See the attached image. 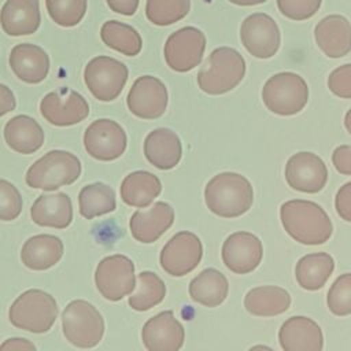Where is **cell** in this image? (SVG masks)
<instances>
[{
    "instance_id": "1",
    "label": "cell",
    "mask_w": 351,
    "mask_h": 351,
    "mask_svg": "<svg viewBox=\"0 0 351 351\" xmlns=\"http://www.w3.org/2000/svg\"><path fill=\"white\" fill-rule=\"evenodd\" d=\"M280 218L285 232L304 245L324 244L333 233V225L326 211L311 200L293 199L282 203Z\"/></svg>"
},
{
    "instance_id": "2",
    "label": "cell",
    "mask_w": 351,
    "mask_h": 351,
    "mask_svg": "<svg viewBox=\"0 0 351 351\" xmlns=\"http://www.w3.org/2000/svg\"><path fill=\"white\" fill-rule=\"evenodd\" d=\"M207 208L222 218H236L245 214L254 203L251 182L241 174L223 171L214 176L204 188Z\"/></svg>"
},
{
    "instance_id": "3",
    "label": "cell",
    "mask_w": 351,
    "mask_h": 351,
    "mask_svg": "<svg viewBox=\"0 0 351 351\" xmlns=\"http://www.w3.org/2000/svg\"><path fill=\"white\" fill-rule=\"evenodd\" d=\"M245 74V60L230 47L215 48L197 73V85L207 95H223L234 89Z\"/></svg>"
},
{
    "instance_id": "4",
    "label": "cell",
    "mask_w": 351,
    "mask_h": 351,
    "mask_svg": "<svg viewBox=\"0 0 351 351\" xmlns=\"http://www.w3.org/2000/svg\"><path fill=\"white\" fill-rule=\"evenodd\" d=\"M80 176V159L69 151L53 149L43 155L27 169L25 181L33 189L49 192L75 182Z\"/></svg>"
},
{
    "instance_id": "5",
    "label": "cell",
    "mask_w": 351,
    "mask_h": 351,
    "mask_svg": "<svg viewBox=\"0 0 351 351\" xmlns=\"http://www.w3.org/2000/svg\"><path fill=\"white\" fill-rule=\"evenodd\" d=\"M58 313V303L52 295L41 289H27L14 300L8 318L18 329L45 333L53 326Z\"/></svg>"
},
{
    "instance_id": "6",
    "label": "cell",
    "mask_w": 351,
    "mask_h": 351,
    "mask_svg": "<svg viewBox=\"0 0 351 351\" xmlns=\"http://www.w3.org/2000/svg\"><path fill=\"white\" fill-rule=\"evenodd\" d=\"M262 100L269 111L281 117L300 112L308 101L307 82L296 73L271 75L262 88Z\"/></svg>"
},
{
    "instance_id": "7",
    "label": "cell",
    "mask_w": 351,
    "mask_h": 351,
    "mask_svg": "<svg viewBox=\"0 0 351 351\" xmlns=\"http://www.w3.org/2000/svg\"><path fill=\"white\" fill-rule=\"evenodd\" d=\"M64 337L78 348L96 347L104 335V319L100 311L86 300L70 302L62 313Z\"/></svg>"
},
{
    "instance_id": "8",
    "label": "cell",
    "mask_w": 351,
    "mask_h": 351,
    "mask_svg": "<svg viewBox=\"0 0 351 351\" xmlns=\"http://www.w3.org/2000/svg\"><path fill=\"white\" fill-rule=\"evenodd\" d=\"M129 77L128 67L111 58L96 56L88 62L84 70V81L95 99L112 101L123 90Z\"/></svg>"
},
{
    "instance_id": "9",
    "label": "cell",
    "mask_w": 351,
    "mask_h": 351,
    "mask_svg": "<svg viewBox=\"0 0 351 351\" xmlns=\"http://www.w3.org/2000/svg\"><path fill=\"white\" fill-rule=\"evenodd\" d=\"M95 284L107 300L118 302L123 299L136 287L134 263L121 254L103 258L95 271Z\"/></svg>"
},
{
    "instance_id": "10",
    "label": "cell",
    "mask_w": 351,
    "mask_h": 351,
    "mask_svg": "<svg viewBox=\"0 0 351 351\" xmlns=\"http://www.w3.org/2000/svg\"><path fill=\"white\" fill-rule=\"evenodd\" d=\"M206 49L204 33L193 26H185L171 33L163 48L167 66L177 73H186L200 64Z\"/></svg>"
},
{
    "instance_id": "11",
    "label": "cell",
    "mask_w": 351,
    "mask_h": 351,
    "mask_svg": "<svg viewBox=\"0 0 351 351\" xmlns=\"http://www.w3.org/2000/svg\"><path fill=\"white\" fill-rule=\"evenodd\" d=\"M240 40L248 53L258 59H269L277 53L281 34L270 15L254 12L241 22Z\"/></svg>"
},
{
    "instance_id": "12",
    "label": "cell",
    "mask_w": 351,
    "mask_h": 351,
    "mask_svg": "<svg viewBox=\"0 0 351 351\" xmlns=\"http://www.w3.org/2000/svg\"><path fill=\"white\" fill-rule=\"evenodd\" d=\"M203 256V245L200 239L192 232L176 233L160 251L162 269L173 276L182 277L197 267Z\"/></svg>"
},
{
    "instance_id": "13",
    "label": "cell",
    "mask_w": 351,
    "mask_h": 351,
    "mask_svg": "<svg viewBox=\"0 0 351 351\" xmlns=\"http://www.w3.org/2000/svg\"><path fill=\"white\" fill-rule=\"evenodd\" d=\"M126 145V132L112 119H96L85 129L84 147L97 160L110 162L118 159L125 152Z\"/></svg>"
},
{
    "instance_id": "14",
    "label": "cell",
    "mask_w": 351,
    "mask_h": 351,
    "mask_svg": "<svg viewBox=\"0 0 351 351\" xmlns=\"http://www.w3.org/2000/svg\"><path fill=\"white\" fill-rule=\"evenodd\" d=\"M40 112L53 126H71L89 115V104L78 92L60 88L41 99Z\"/></svg>"
},
{
    "instance_id": "15",
    "label": "cell",
    "mask_w": 351,
    "mask_h": 351,
    "mask_svg": "<svg viewBox=\"0 0 351 351\" xmlns=\"http://www.w3.org/2000/svg\"><path fill=\"white\" fill-rule=\"evenodd\" d=\"M169 101L166 85L154 75L138 77L126 97L129 111L141 119H156L163 115Z\"/></svg>"
},
{
    "instance_id": "16",
    "label": "cell",
    "mask_w": 351,
    "mask_h": 351,
    "mask_svg": "<svg viewBox=\"0 0 351 351\" xmlns=\"http://www.w3.org/2000/svg\"><path fill=\"white\" fill-rule=\"evenodd\" d=\"M285 180L295 191L317 193L326 185L328 169L318 155L307 151L296 152L285 165Z\"/></svg>"
},
{
    "instance_id": "17",
    "label": "cell",
    "mask_w": 351,
    "mask_h": 351,
    "mask_svg": "<svg viewBox=\"0 0 351 351\" xmlns=\"http://www.w3.org/2000/svg\"><path fill=\"white\" fill-rule=\"evenodd\" d=\"M221 255L230 271L247 274L259 266L263 256V245L251 232H234L223 241Z\"/></svg>"
},
{
    "instance_id": "18",
    "label": "cell",
    "mask_w": 351,
    "mask_h": 351,
    "mask_svg": "<svg viewBox=\"0 0 351 351\" xmlns=\"http://www.w3.org/2000/svg\"><path fill=\"white\" fill-rule=\"evenodd\" d=\"M141 339L148 351H177L184 346L185 330L174 313L166 310L144 324Z\"/></svg>"
},
{
    "instance_id": "19",
    "label": "cell",
    "mask_w": 351,
    "mask_h": 351,
    "mask_svg": "<svg viewBox=\"0 0 351 351\" xmlns=\"http://www.w3.org/2000/svg\"><path fill=\"white\" fill-rule=\"evenodd\" d=\"M174 223V210L166 202H156L147 210L133 213L129 221L134 240L149 244L162 237Z\"/></svg>"
},
{
    "instance_id": "20",
    "label": "cell",
    "mask_w": 351,
    "mask_h": 351,
    "mask_svg": "<svg viewBox=\"0 0 351 351\" xmlns=\"http://www.w3.org/2000/svg\"><path fill=\"white\" fill-rule=\"evenodd\" d=\"M278 341L285 351H321L324 348L319 325L303 315L291 317L281 325Z\"/></svg>"
},
{
    "instance_id": "21",
    "label": "cell",
    "mask_w": 351,
    "mask_h": 351,
    "mask_svg": "<svg viewBox=\"0 0 351 351\" xmlns=\"http://www.w3.org/2000/svg\"><path fill=\"white\" fill-rule=\"evenodd\" d=\"M314 37L328 58L339 59L351 51V23L343 15L332 14L322 18L314 29Z\"/></svg>"
},
{
    "instance_id": "22",
    "label": "cell",
    "mask_w": 351,
    "mask_h": 351,
    "mask_svg": "<svg viewBox=\"0 0 351 351\" xmlns=\"http://www.w3.org/2000/svg\"><path fill=\"white\" fill-rule=\"evenodd\" d=\"M10 67L14 74L26 84H40L49 73V56L34 44H16L10 52Z\"/></svg>"
},
{
    "instance_id": "23",
    "label": "cell",
    "mask_w": 351,
    "mask_h": 351,
    "mask_svg": "<svg viewBox=\"0 0 351 351\" xmlns=\"http://www.w3.org/2000/svg\"><path fill=\"white\" fill-rule=\"evenodd\" d=\"M41 23L38 0H7L0 10V25L8 36H29Z\"/></svg>"
},
{
    "instance_id": "24",
    "label": "cell",
    "mask_w": 351,
    "mask_h": 351,
    "mask_svg": "<svg viewBox=\"0 0 351 351\" xmlns=\"http://www.w3.org/2000/svg\"><path fill=\"white\" fill-rule=\"evenodd\" d=\"M144 155L147 160L156 169L170 170L181 160V140L171 129H154L144 140Z\"/></svg>"
},
{
    "instance_id": "25",
    "label": "cell",
    "mask_w": 351,
    "mask_h": 351,
    "mask_svg": "<svg viewBox=\"0 0 351 351\" xmlns=\"http://www.w3.org/2000/svg\"><path fill=\"white\" fill-rule=\"evenodd\" d=\"M30 217L38 226L64 229L73 221L71 199L64 192L43 193L32 204Z\"/></svg>"
},
{
    "instance_id": "26",
    "label": "cell",
    "mask_w": 351,
    "mask_h": 351,
    "mask_svg": "<svg viewBox=\"0 0 351 351\" xmlns=\"http://www.w3.org/2000/svg\"><path fill=\"white\" fill-rule=\"evenodd\" d=\"M63 241L53 234H36L27 239L21 250L22 263L30 270H47L63 256Z\"/></svg>"
},
{
    "instance_id": "27",
    "label": "cell",
    "mask_w": 351,
    "mask_h": 351,
    "mask_svg": "<svg viewBox=\"0 0 351 351\" xmlns=\"http://www.w3.org/2000/svg\"><path fill=\"white\" fill-rule=\"evenodd\" d=\"M4 140L12 151L30 155L43 147L44 130L34 118L21 114L5 123Z\"/></svg>"
},
{
    "instance_id": "28",
    "label": "cell",
    "mask_w": 351,
    "mask_h": 351,
    "mask_svg": "<svg viewBox=\"0 0 351 351\" xmlns=\"http://www.w3.org/2000/svg\"><path fill=\"white\" fill-rule=\"evenodd\" d=\"M291 306V295L276 285H262L250 289L244 298L245 310L255 317H274L285 313Z\"/></svg>"
},
{
    "instance_id": "29",
    "label": "cell",
    "mask_w": 351,
    "mask_h": 351,
    "mask_svg": "<svg viewBox=\"0 0 351 351\" xmlns=\"http://www.w3.org/2000/svg\"><path fill=\"white\" fill-rule=\"evenodd\" d=\"M160 192V180L145 170H137L128 174L121 184V197L123 203L137 208L149 206Z\"/></svg>"
},
{
    "instance_id": "30",
    "label": "cell",
    "mask_w": 351,
    "mask_h": 351,
    "mask_svg": "<svg viewBox=\"0 0 351 351\" xmlns=\"http://www.w3.org/2000/svg\"><path fill=\"white\" fill-rule=\"evenodd\" d=\"M188 292L196 303L206 307H217L226 299L229 282L219 270L208 267L192 278Z\"/></svg>"
},
{
    "instance_id": "31",
    "label": "cell",
    "mask_w": 351,
    "mask_h": 351,
    "mask_svg": "<svg viewBox=\"0 0 351 351\" xmlns=\"http://www.w3.org/2000/svg\"><path fill=\"white\" fill-rule=\"evenodd\" d=\"M335 270V261L326 252H313L302 256L295 266L298 284L306 291L321 289Z\"/></svg>"
},
{
    "instance_id": "32",
    "label": "cell",
    "mask_w": 351,
    "mask_h": 351,
    "mask_svg": "<svg viewBox=\"0 0 351 351\" xmlns=\"http://www.w3.org/2000/svg\"><path fill=\"white\" fill-rule=\"evenodd\" d=\"M80 214L85 219H92L117 208L114 189L103 182H93L82 186L78 193Z\"/></svg>"
},
{
    "instance_id": "33",
    "label": "cell",
    "mask_w": 351,
    "mask_h": 351,
    "mask_svg": "<svg viewBox=\"0 0 351 351\" xmlns=\"http://www.w3.org/2000/svg\"><path fill=\"white\" fill-rule=\"evenodd\" d=\"M101 41L111 49L126 55L136 56L143 48V40L138 32L119 21H107L100 27Z\"/></svg>"
},
{
    "instance_id": "34",
    "label": "cell",
    "mask_w": 351,
    "mask_h": 351,
    "mask_svg": "<svg viewBox=\"0 0 351 351\" xmlns=\"http://www.w3.org/2000/svg\"><path fill=\"white\" fill-rule=\"evenodd\" d=\"M166 295L163 280L154 271H141L137 277V289L129 298V306L136 311H147L159 304Z\"/></svg>"
},
{
    "instance_id": "35",
    "label": "cell",
    "mask_w": 351,
    "mask_h": 351,
    "mask_svg": "<svg viewBox=\"0 0 351 351\" xmlns=\"http://www.w3.org/2000/svg\"><path fill=\"white\" fill-rule=\"evenodd\" d=\"M191 10V0H147L145 16L156 26H169L182 18Z\"/></svg>"
},
{
    "instance_id": "36",
    "label": "cell",
    "mask_w": 351,
    "mask_h": 351,
    "mask_svg": "<svg viewBox=\"0 0 351 351\" xmlns=\"http://www.w3.org/2000/svg\"><path fill=\"white\" fill-rule=\"evenodd\" d=\"M88 0H45L51 19L62 27L77 26L86 12Z\"/></svg>"
},
{
    "instance_id": "37",
    "label": "cell",
    "mask_w": 351,
    "mask_h": 351,
    "mask_svg": "<svg viewBox=\"0 0 351 351\" xmlns=\"http://www.w3.org/2000/svg\"><path fill=\"white\" fill-rule=\"evenodd\" d=\"M326 303L335 315L351 314V273H344L335 280L328 291Z\"/></svg>"
},
{
    "instance_id": "38",
    "label": "cell",
    "mask_w": 351,
    "mask_h": 351,
    "mask_svg": "<svg viewBox=\"0 0 351 351\" xmlns=\"http://www.w3.org/2000/svg\"><path fill=\"white\" fill-rule=\"evenodd\" d=\"M22 211V196L14 184L0 178V219L14 221Z\"/></svg>"
},
{
    "instance_id": "39",
    "label": "cell",
    "mask_w": 351,
    "mask_h": 351,
    "mask_svg": "<svg viewBox=\"0 0 351 351\" xmlns=\"http://www.w3.org/2000/svg\"><path fill=\"white\" fill-rule=\"evenodd\" d=\"M322 0H277L280 12L292 21H304L315 15Z\"/></svg>"
},
{
    "instance_id": "40",
    "label": "cell",
    "mask_w": 351,
    "mask_h": 351,
    "mask_svg": "<svg viewBox=\"0 0 351 351\" xmlns=\"http://www.w3.org/2000/svg\"><path fill=\"white\" fill-rule=\"evenodd\" d=\"M328 88L340 99H351V63L339 66L329 74Z\"/></svg>"
},
{
    "instance_id": "41",
    "label": "cell",
    "mask_w": 351,
    "mask_h": 351,
    "mask_svg": "<svg viewBox=\"0 0 351 351\" xmlns=\"http://www.w3.org/2000/svg\"><path fill=\"white\" fill-rule=\"evenodd\" d=\"M335 207L341 219L351 222V182H346L336 193Z\"/></svg>"
},
{
    "instance_id": "42",
    "label": "cell",
    "mask_w": 351,
    "mask_h": 351,
    "mask_svg": "<svg viewBox=\"0 0 351 351\" xmlns=\"http://www.w3.org/2000/svg\"><path fill=\"white\" fill-rule=\"evenodd\" d=\"M335 169L344 176H351V145H339L332 154Z\"/></svg>"
},
{
    "instance_id": "43",
    "label": "cell",
    "mask_w": 351,
    "mask_h": 351,
    "mask_svg": "<svg viewBox=\"0 0 351 351\" xmlns=\"http://www.w3.org/2000/svg\"><path fill=\"white\" fill-rule=\"evenodd\" d=\"M106 1L111 11L121 15H126V16H132L137 11L140 4V0H106Z\"/></svg>"
},
{
    "instance_id": "44",
    "label": "cell",
    "mask_w": 351,
    "mask_h": 351,
    "mask_svg": "<svg viewBox=\"0 0 351 351\" xmlns=\"http://www.w3.org/2000/svg\"><path fill=\"white\" fill-rule=\"evenodd\" d=\"M16 107V100L12 90L0 82V117L14 111Z\"/></svg>"
},
{
    "instance_id": "45",
    "label": "cell",
    "mask_w": 351,
    "mask_h": 351,
    "mask_svg": "<svg viewBox=\"0 0 351 351\" xmlns=\"http://www.w3.org/2000/svg\"><path fill=\"white\" fill-rule=\"evenodd\" d=\"M0 350H22V351H34L36 350V346L30 341V340H26L23 337H11L8 340H5L1 346H0Z\"/></svg>"
},
{
    "instance_id": "46",
    "label": "cell",
    "mask_w": 351,
    "mask_h": 351,
    "mask_svg": "<svg viewBox=\"0 0 351 351\" xmlns=\"http://www.w3.org/2000/svg\"><path fill=\"white\" fill-rule=\"evenodd\" d=\"M234 5H241V7H250V5H258L265 3L266 0H229Z\"/></svg>"
},
{
    "instance_id": "47",
    "label": "cell",
    "mask_w": 351,
    "mask_h": 351,
    "mask_svg": "<svg viewBox=\"0 0 351 351\" xmlns=\"http://www.w3.org/2000/svg\"><path fill=\"white\" fill-rule=\"evenodd\" d=\"M344 126H346L347 132L351 134V108L346 112V117H344Z\"/></svg>"
}]
</instances>
